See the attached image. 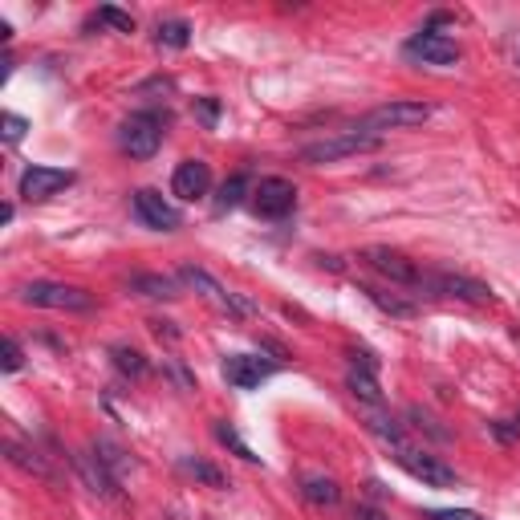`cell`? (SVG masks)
Segmentation results:
<instances>
[{
    "mask_svg": "<svg viewBox=\"0 0 520 520\" xmlns=\"http://www.w3.org/2000/svg\"><path fill=\"white\" fill-rule=\"evenodd\" d=\"M382 147V135H374V130H342V135H330V139H321V143H305L301 147V163L309 167H325V163H342L350 155H366V151H378Z\"/></svg>",
    "mask_w": 520,
    "mask_h": 520,
    "instance_id": "1",
    "label": "cell"
},
{
    "mask_svg": "<svg viewBox=\"0 0 520 520\" xmlns=\"http://www.w3.org/2000/svg\"><path fill=\"white\" fill-rule=\"evenodd\" d=\"M21 301L37 305V309H61V313H86V309H94V297L86 289L57 285V281H33V285H25Z\"/></svg>",
    "mask_w": 520,
    "mask_h": 520,
    "instance_id": "2",
    "label": "cell"
},
{
    "mask_svg": "<svg viewBox=\"0 0 520 520\" xmlns=\"http://www.w3.org/2000/svg\"><path fill=\"white\" fill-rule=\"evenodd\" d=\"M118 147L130 155V159H151L159 147H163V118L143 110V114H130L118 130Z\"/></svg>",
    "mask_w": 520,
    "mask_h": 520,
    "instance_id": "3",
    "label": "cell"
},
{
    "mask_svg": "<svg viewBox=\"0 0 520 520\" xmlns=\"http://www.w3.org/2000/svg\"><path fill=\"white\" fill-rule=\"evenodd\" d=\"M248 204H252V212L260 220H285L297 208V187L289 179H281V175H265V179L252 187Z\"/></svg>",
    "mask_w": 520,
    "mask_h": 520,
    "instance_id": "4",
    "label": "cell"
},
{
    "mask_svg": "<svg viewBox=\"0 0 520 520\" xmlns=\"http://www.w3.org/2000/svg\"><path fill=\"white\" fill-rule=\"evenodd\" d=\"M431 118V106L427 102H382L374 110H366V118L358 122L362 130H374V135H382V130H415Z\"/></svg>",
    "mask_w": 520,
    "mask_h": 520,
    "instance_id": "5",
    "label": "cell"
},
{
    "mask_svg": "<svg viewBox=\"0 0 520 520\" xmlns=\"http://www.w3.org/2000/svg\"><path fill=\"white\" fill-rule=\"evenodd\" d=\"M395 460L403 472H411L415 480H423L427 488H460V476L455 468H447L439 455H427V451H415V447H395Z\"/></svg>",
    "mask_w": 520,
    "mask_h": 520,
    "instance_id": "6",
    "label": "cell"
},
{
    "mask_svg": "<svg viewBox=\"0 0 520 520\" xmlns=\"http://www.w3.org/2000/svg\"><path fill=\"white\" fill-rule=\"evenodd\" d=\"M423 289L439 293V297H451V301H468V305H488L492 301V289L476 277H464V273H423Z\"/></svg>",
    "mask_w": 520,
    "mask_h": 520,
    "instance_id": "7",
    "label": "cell"
},
{
    "mask_svg": "<svg viewBox=\"0 0 520 520\" xmlns=\"http://www.w3.org/2000/svg\"><path fill=\"white\" fill-rule=\"evenodd\" d=\"M407 57H415V61H423V65H439V70H447V65H455L460 61V41L455 37H447V33H435V29H423V33H415L407 45Z\"/></svg>",
    "mask_w": 520,
    "mask_h": 520,
    "instance_id": "8",
    "label": "cell"
},
{
    "mask_svg": "<svg viewBox=\"0 0 520 520\" xmlns=\"http://www.w3.org/2000/svg\"><path fill=\"white\" fill-rule=\"evenodd\" d=\"M78 175L74 171H65V167H45V163H33V167H25V175H21V183H17V191H21V200H49V195H57V191H65Z\"/></svg>",
    "mask_w": 520,
    "mask_h": 520,
    "instance_id": "9",
    "label": "cell"
},
{
    "mask_svg": "<svg viewBox=\"0 0 520 520\" xmlns=\"http://www.w3.org/2000/svg\"><path fill=\"white\" fill-rule=\"evenodd\" d=\"M179 281L187 285V289H195V293H204L208 301H216L220 309H228V313H236V317H248L252 313V305L244 301V297H236V293H228L212 273H204V269H195V265H183L179 269Z\"/></svg>",
    "mask_w": 520,
    "mask_h": 520,
    "instance_id": "10",
    "label": "cell"
},
{
    "mask_svg": "<svg viewBox=\"0 0 520 520\" xmlns=\"http://www.w3.org/2000/svg\"><path fill=\"white\" fill-rule=\"evenodd\" d=\"M135 216H139L147 228H155V232H175V228L183 224V212H179L175 204H167L155 187L135 191Z\"/></svg>",
    "mask_w": 520,
    "mask_h": 520,
    "instance_id": "11",
    "label": "cell"
},
{
    "mask_svg": "<svg viewBox=\"0 0 520 520\" xmlns=\"http://www.w3.org/2000/svg\"><path fill=\"white\" fill-rule=\"evenodd\" d=\"M362 256H366V265L374 273H382L390 285H423V273L411 265L403 252H395V248H366Z\"/></svg>",
    "mask_w": 520,
    "mask_h": 520,
    "instance_id": "12",
    "label": "cell"
},
{
    "mask_svg": "<svg viewBox=\"0 0 520 520\" xmlns=\"http://www.w3.org/2000/svg\"><path fill=\"white\" fill-rule=\"evenodd\" d=\"M212 191V167L204 159H183L171 175V195H179V200H204V195Z\"/></svg>",
    "mask_w": 520,
    "mask_h": 520,
    "instance_id": "13",
    "label": "cell"
},
{
    "mask_svg": "<svg viewBox=\"0 0 520 520\" xmlns=\"http://www.w3.org/2000/svg\"><path fill=\"white\" fill-rule=\"evenodd\" d=\"M273 374H277V366L265 362V358H256V354H228L224 358V378L236 390H252V386H260V382L273 378Z\"/></svg>",
    "mask_w": 520,
    "mask_h": 520,
    "instance_id": "14",
    "label": "cell"
},
{
    "mask_svg": "<svg viewBox=\"0 0 520 520\" xmlns=\"http://www.w3.org/2000/svg\"><path fill=\"white\" fill-rule=\"evenodd\" d=\"M74 464H78L82 480L90 484V492H98V496H106V500H114V496H118V476H114V472L102 464V455H98V451L74 455Z\"/></svg>",
    "mask_w": 520,
    "mask_h": 520,
    "instance_id": "15",
    "label": "cell"
},
{
    "mask_svg": "<svg viewBox=\"0 0 520 520\" xmlns=\"http://www.w3.org/2000/svg\"><path fill=\"white\" fill-rule=\"evenodd\" d=\"M5 455H9V464L13 468H21V472H29V476H37V480H57V472L49 468V460L37 451V447H29V443H21V439H9L5 443Z\"/></svg>",
    "mask_w": 520,
    "mask_h": 520,
    "instance_id": "16",
    "label": "cell"
},
{
    "mask_svg": "<svg viewBox=\"0 0 520 520\" xmlns=\"http://www.w3.org/2000/svg\"><path fill=\"white\" fill-rule=\"evenodd\" d=\"M126 289L147 297V301H175L179 297V281L163 277V273H135V277L126 281Z\"/></svg>",
    "mask_w": 520,
    "mask_h": 520,
    "instance_id": "17",
    "label": "cell"
},
{
    "mask_svg": "<svg viewBox=\"0 0 520 520\" xmlns=\"http://www.w3.org/2000/svg\"><path fill=\"white\" fill-rule=\"evenodd\" d=\"M346 386H350V395H354L362 407H382L378 370H370V366H350V374H346Z\"/></svg>",
    "mask_w": 520,
    "mask_h": 520,
    "instance_id": "18",
    "label": "cell"
},
{
    "mask_svg": "<svg viewBox=\"0 0 520 520\" xmlns=\"http://www.w3.org/2000/svg\"><path fill=\"white\" fill-rule=\"evenodd\" d=\"M301 496L313 504V508H334L342 500V488L330 480V476H305L301 480Z\"/></svg>",
    "mask_w": 520,
    "mask_h": 520,
    "instance_id": "19",
    "label": "cell"
},
{
    "mask_svg": "<svg viewBox=\"0 0 520 520\" xmlns=\"http://www.w3.org/2000/svg\"><path fill=\"white\" fill-rule=\"evenodd\" d=\"M366 427L378 435V439H386L390 447H407V435H403V427L390 419V415H382L378 407H366Z\"/></svg>",
    "mask_w": 520,
    "mask_h": 520,
    "instance_id": "20",
    "label": "cell"
},
{
    "mask_svg": "<svg viewBox=\"0 0 520 520\" xmlns=\"http://www.w3.org/2000/svg\"><path fill=\"white\" fill-rule=\"evenodd\" d=\"M244 195H252V179L240 171V175L224 179V187H220V195H216V212H228V208L244 204Z\"/></svg>",
    "mask_w": 520,
    "mask_h": 520,
    "instance_id": "21",
    "label": "cell"
},
{
    "mask_svg": "<svg viewBox=\"0 0 520 520\" xmlns=\"http://www.w3.org/2000/svg\"><path fill=\"white\" fill-rule=\"evenodd\" d=\"M155 41L167 45V49H187V41H191V25H187L183 17L159 21V25H155Z\"/></svg>",
    "mask_w": 520,
    "mask_h": 520,
    "instance_id": "22",
    "label": "cell"
},
{
    "mask_svg": "<svg viewBox=\"0 0 520 520\" xmlns=\"http://www.w3.org/2000/svg\"><path fill=\"white\" fill-rule=\"evenodd\" d=\"M179 468H183L187 476H195L200 484H208V488H228V476H224L220 468L204 464V460H191V455H183V460H179Z\"/></svg>",
    "mask_w": 520,
    "mask_h": 520,
    "instance_id": "23",
    "label": "cell"
},
{
    "mask_svg": "<svg viewBox=\"0 0 520 520\" xmlns=\"http://www.w3.org/2000/svg\"><path fill=\"white\" fill-rule=\"evenodd\" d=\"M110 354H114V366H118L126 378H143V374H147V358H143L139 350H130V346H114Z\"/></svg>",
    "mask_w": 520,
    "mask_h": 520,
    "instance_id": "24",
    "label": "cell"
},
{
    "mask_svg": "<svg viewBox=\"0 0 520 520\" xmlns=\"http://www.w3.org/2000/svg\"><path fill=\"white\" fill-rule=\"evenodd\" d=\"M362 293H366L382 313H390V317H411V313H415V305H411V301H399L395 293H382V289H362Z\"/></svg>",
    "mask_w": 520,
    "mask_h": 520,
    "instance_id": "25",
    "label": "cell"
},
{
    "mask_svg": "<svg viewBox=\"0 0 520 520\" xmlns=\"http://www.w3.org/2000/svg\"><path fill=\"white\" fill-rule=\"evenodd\" d=\"M216 439H220L224 447H232V451L240 455V460H248V464H256V460H260V455H256V451H252V447L236 435V427H232V423H216Z\"/></svg>",
    "mask_w": 520,
    "mask_h": 520,
    "instance_id": "26",
    "label": "cell"
},
{
    "mask_svg": "<svg viewBox=\"0 0 520 520\" xmlns=\"http://www.w3.org/2000/svg\"><path fill=\"white\" fill-rule=\"evenodd\" d=\"M94 21H98V25H110L114 33H135V17L122 13V9H114V5H102Z\"/></svg>",
    "mask_w": 520,
    "mask_h": 520,
    "instance_id": "27",
    "label": "cell"
},
{
    "mask_svg": "<svg viewBox=\"0 0 520 520\" xmlns=\"http://www.w3.org/2000/svg\"><path fill=\"white\" fill-rule=\"evenodd\" d=\"M0 126H5V143H13V147H17V143L25 139V130H29V118H21V114H13V110H9L5 118H0Z\"/></svg>",
    "mask_w": 520,
    "mask_h": 520,
    "instance_id": "28",
    "label": "cell"
},
{
    "mask_svg": "<svg viewBox=\"0 0 520 520\" xmlns=\"http://www.w3.org/2000/svg\"><path fill=\"white\" fill-rule=\"evenodd\" d=\"M0 366H5V374H13V370L25 366V350H21L17 338H5V362H0Z\"/></svg>",
    "mask_w": 520,
    "mask_h": 520,
    "instance_id": "29",
    "label": "cell"
},
{
    "mask_svg": "<svg viewBox=\"0 0 520 520\" xmlns=\"http://www.w3.org/2000/svg\"><path fill=\"white\" fill-rule=\"evenodd\" d=\"M427 520H484V516L472 512V508H439V512H431Z\"/></svg>",
    "mask_w": 520,
    "mask_h": 520,
    "instance_id": "30",
    "label": "cell"
},
{
    "mask_svg": "<svg viewBox=\"0 0 520 520\" xmlns=\"http://www.w3.org/2000/svg\"><path fill=\"white\" fill-rule=\"evenodd\" d=\"M195 110H200V118L208 126H216V118H220V102L216 98H200V102H195Z\"/></svg>",
    "mask_w": 520,
    "mask_h": 520,
    "instance_id": "31",
    "label": "cell"
},
{
    "mask_svg": "<svg viewBox=\"0 0 520 520\" xmlns=\"http://www.w3.org/2000/svg\"><path fill=\"white\" fill-rule=\"evenodd\" d=\"M354 520H386V516H382L378 508H370V504H358V508H354Z\"/></svg>",
    "mask_w": 520,
    "mask_h": 520,
    "instance_id": "32",
    "label": "cell"
}]
</instances>
